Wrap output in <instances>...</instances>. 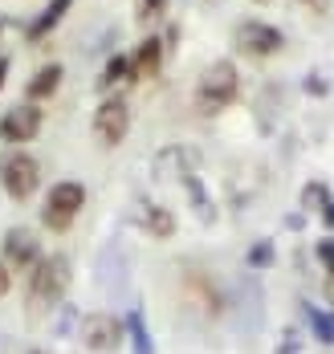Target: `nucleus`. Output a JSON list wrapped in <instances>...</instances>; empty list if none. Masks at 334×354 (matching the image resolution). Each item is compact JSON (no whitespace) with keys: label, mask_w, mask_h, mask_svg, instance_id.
<instances>
[{"label":"nucleus","mask_w":334,"mask_h":354,"mask_svg":"<svg viewBox=\"0 0 334 354\" xmlns=\"http://www.w3.org/2000/svg\"><path fill=\"white\" fill-rule=\"evenodd\" d=\"M66 289H70V261H66L62 252L41 257L37 265L29 269V306H33V310L57 306V301L66 297Z\"/></svg>","instance_id":"nucleus-1"},{"label":"nucleus","mask_w":334,"mask_h":354,"mask_svg":"<svg viewBox=\"0 0 334 354\" xmlns=\"http://www.w3.org/2000/svg\"><path fill=\"white\" fill-rule=\"evenodd\" d=\"M236 90H241L236 66L232 62H212L204 70V77H200V86H196V110L200 114H221L236 98Z\"/></svg>","instance_id":"nucleus-2"},{"label":"nucleus","mask_w":334,"mask_h":354,"mask_svg":"<svg viewBox=\"0 0 334 354\" xmlns=\"http://www.w3.org/2000/svg\"><path fill=\"white\" fill-rule=\"evenodd\" d=\"M82 204H86V187H82V183H74V179L53 183L49 196H45V208H41L45 228H49V232H66V228L74 224V216L82 212Z\"/></svg>","instance_id":"nucleus-3"},{"label":"nucleus","mask_w":334,"mask_h":354,"mask_svg":"<svg viewBox=\"0 0 334 354\" xmlns=\"http://www.w3.org/2000/svg\"><path fill=\"white\" fill-rule=\"evenodd\" d=\"M0 183H4V192H8L12 200H29V196L37 192V183H41L37 159L25 155V151L4 155V163H0Z\"/></svg>","instance_id":"nucleus-4"},{"label":"nucleus","mask_w":334,"mask_h":354,"mask_svg":"<svg viewBox=\"0 0 334 354\" xmlns=\"http://www.w3.org/2000/svg\"><path fill=\"white\" fill-rule=\"evenodd\" d=\"M131 131V106L122 98H106L102 106L94 110V139L102 147H118Z\"/></svg>","instance_id":"nucleus-5"},{"label":"nucleus","mask_w":334,"mask_h":354,"mask_svg":"<svg viewBox=\"0 0 334 354\" xmlns=\"http://www.w3.org/2000/svg\"><path fill=\"white\" fill-rule=\"evenodd\" d=\"M122 338H127V326L114 314H90V318H82V342H86V351L111 354L122 346Z\"/></svg>","instance_id":"nucleus-6"},{"label":"nucleus","mask_w":334,"mask_h":354,"mask_svg":"<svg viewBox=\"0 0 334 354\" xmlns=\"http://www.w3.org/2000/svg\"><path fill=\"white\" fill-rule=\"evenodd\" d=\"M236 49L245 53V57H269V53H277L281 45H286V37L281 29H273V25H265V21H245V25H236Z\"/></svg>","instance_id":"nucleus-7"},{"label":"nucleus","mask_w":334,"mask_h":354,"mask_svg":"<svg viewBox=\"0 0 334 354\" xmlns=\"http://www.w3.org/2000/svg\"><path fill=\"white\" fill-rule=\"evenodd\" d=\"M41 261V245L29 228H8L4 232V265L8 273H29Z\"/></svg>","instance_id":"nucleus-8"},{"label":"nucleus","mask_w":334,"mask_h":354,"mask_svg":"<svg viewBox=\"0 0 334 354\" xmlns=\"http://www.w3.org/2000/svg\"><path fill=\"white\" fill-rule=\"evenodd\" d=\"M41 135V110L37 102H25V106H12L0 118V139L4 142H29Z\"/></svg>","instance_id":"nucleus-9"},{"label":"nucleus","mask_w":334,"mask_h":354,"mask_svg":"<svg viewBox=\"0 0 334 354\" xmlns=\"http://www.w3.org/2000/svg\"><path fill=\"white\" fill-rule=\"evenodd\" d=\"M159 70H163V41L159 37H147L135 49V57H131V73L135 77H159Z\"/></svg>","instance_id":"nucleus-10"},{"label":"nucleus","mask_w":334,"mask_h":354,"mask_svg":"<svg viewBox=\"0 0 334 354\" xmlns=\"http://www.w3.org/2000/svg\"><path fill=\"white\" fill-rule=\"evenodd\" d=\"M62 77H66V70L53 62V66H41L37 73H33V82L25 86V94H29V102H45V98H53L57 94V86H62Z\"/></svg>","instance_id":"nucleus-11"},{"label":"nucleus","mask_w":334,"mask_h":354,"mask_svg":"<svg viewBox=\"0 0 334 354\" xmlns=\"http://www.w3.org/2000/svg\"><path fill=\"white\" fill-rule=\"evenodd\" d=\"M70 4H74V0H49V4L37 12V21L25 29V37H29V41H41L45 33H53V29L62 25V17L70 12Z\"/></svg>","instance_id":"nucleus-12"},{"label":"nucleus","mask_w":334,"mask_h":354,"mask_svg":"<svg viewBox=\"0 0 334 354\" xmlns=\"http://www.w3.org/2000/svg\"><path fill=\"white\" fill-rule=\"evenodd\" d=\"M139 224L147 228L155 241H167L176 232V216L167 212V208H159V204H139Z\"/></svg>","instance_id":"nucleus-13"},{"label":"nucleus","mask_w":334,"mask_h":354,"mask_svg":"<svg viewBox=\"0 0 334 354\" xmlns=\"http://www.w3.org/2000/svg\"><path fill=\"white\" fill-rule=\"evenodd\" d=\"M122 82H135L131 57H111L106 70H102V77H98V90H114V86H122Z\"/></svg>","instance_id":"nucleus-14"},{"label":"nucleus","mask_w":334,"mask_h":354,"mask_svg":"<svg viewBox=\"0 0 334 354\" xmlns=\"http://www.w3.org/2000/svg\"><path fill=\"white\" fill-rule=\"evenodd\" d=\"M127 338H131L135 354H155L151 351V334H147V326H143V314H139V310L127 318Z\"/></svg>","instance_id":"nucleus-15"},{"label":"nucleus","mask_w":334,"mask_h":354,"mask_svg":"<svg viewBox=\"0 0 334 354\" xmlns=\"http://www.w3.org/2000/svg\"><path fill=\"white\" fill-rule=\"evenodd\" d=\"M326 204H331V192L322 183H306L301 187V208L306 212H326Z\"/></svg>","instance_id":"nucleus-16"},{"label":"nucleus","mask_w":334,"mask_h":354,"mask_svg":"<svg viewBox=\"0 0 334 354\" xmlns=\"http://www.w3.org/2000/svg\"><path fill=\"white\" fill-rule=\"evenodd\" d=\"M310 322H314V334H318V342H334V314H318V310H310Z\"/></svg>","instance_id":"nucleus-17"},{"label":"nucleus","mask_w":334,"mask_h":354,"mask_svg":"<svg viewBox=\"0 0 334 354\" xmlns=\"http://www.w3.org/2000/svg\"><path fill=\"white\" fill-rule=\"evenodd\" d=\"M163 12H167V0H139V4H135V17H139L143 25H151V21L163 17Z\"/></svg>","instance_id":"nucleus-18"},{"label":"nucleus","mask_w":334,"mask_h":354,"mask_svg":"<svg viewBox=\"0 0 334 354\" xmlns=\"http://www.w3.org/2000/svg\"><path fill=\"white\" fill-rule=\"evenodd\" d=\"M249 265H253V269H269V265H273V245H269V241H257V245L249 248Z\"/></svg>","instance_id":"nucleus-19"},{"label":"nucleus","mask_w":334,"mask_h":354,"mask_svg":"<svg viewBox=\"0 0 334 354\" xmlns=\"http://www.w3.org/2000/svg\"><path fill=\"white\" fill-rule=\"evenodd\" d=\"M318 261H322V269H326V277L334 281V241H318Z\"/></svg>","instance_id":"nucleus-20"},{"label":"nucleus","mask_w":334,"mask_h":354,"mask_svg":"<svg viewBox=\"0 0 334 354\" xmlns=\"http://www.w3.org/2000/svg\"><path fill=\"white\" fill-rule=\"evenodd\" d=\"M8 289H12V273H8V265L0 261V297H4Z\"/></svg>","instance_id":"nucleus-21"},{"label":"nucleus","mask_w":334,"mask_h":354,"mask_svg":"<svg viewBox=\"0 0 334 354\" xmlns=\"http://www.w3.org/2000/svg\"><path fill=\"white\" fill-rule=\"evenodd\" d=\"M306 90H310V94H326V82H318V77L310 73V77H306Z\"/></svg>","instance_id":"nucleus-22"},{"label":"nucleus","mask_w":334,"mask_h":354,"mask_svg":"<svg viewBox=\"0 0 334 354\" xmlns=\"http://www.w3.org/2000/svg\"><path fill=\"white\" fill-rule=\"evenodd\" d=\"M277 354H297V342H294V334H286V342H281V351Z\"/></svg>","instance_id":"nucleus-23"},{"label":"nucleus","mask_w":334,"mask_h":354,"mask_svg":"<svg viewBox=\"0 0 334 354\" xmlns=\"http://www.w3.org/2000/svg\"><path fill=\"white\" fill-rule=\"evenodd\" d=\"M301 4H310L314 12H326V4H331V0H301Z\"/></svg>","instance_id":"nucleus-24"},{"label":"nucleus","mask_w":334,"mask_h":354,"mask_svg":"<svg viewBox=\"0 0 334 354\" xmlns=\"http://www.w3.org/2000/svg\"><path fill=\"white\" fill-rule=\"evenodd\" d=\"M4 77H8V57H0V90H4Z\"/></svg>","instance_id":"nucleus-25"},{"label":"nucleus","mask_w":334,"mask_h":354,"mask_svg":"<svg viewBox=\"0 0 334 354\" xmlns=\"http://www.w3.org/2000/svg\"><path fill=\"white\" fill-rule=\"evenodd\" d=\"M322 216H326V224H331V228H334V200H331V204H326V212H322Z\"/></svg>","instance_id":"nucleus-26"}]
</instances>
